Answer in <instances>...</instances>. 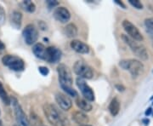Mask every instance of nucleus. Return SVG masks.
I'll return each instance as SVG.
<instances>
[{"label": "nucleus", "mask_w": 153, "mask_h": 126, "mask_svg": "<svg viewBox=\"0 0 153 126\" xmlns=\"http://www.w3.org/2000/svg\"><path fill=\"white\" fill-rule=\"evenodd\" d=\"M43 110L44 115L50 125L53 126H66L67 125V119H66L65 116L54 105L45 103L43 106Z\"/></svg>", "instance_id": "obj_1"}, {"label": "nucleus", "mask_w": 153, "mask_h": 126, "mask_svg": "<svg viewBox=\"0 0 153 126\" xmlns=\"http://www.w3.org/2000/svg\"><path fill=\"white\" fill-rule=\"evenodd\" d=\"M121 38L127 45H128V47L131 49L132 51L134 53V55H136L138 58H140L142 60H146L149 58L147 50L144 45H142L141 44H139L137 41L132 39L131 38H129L126 34H122Z\"/></svg>", "instance_id": "obj_2"}, {"label": "nucleus", "mask_w": 153, "mask_h": 126, "mask_svg": "<svg viewBox=\"0 0 153 126\" xmlns=\"http://www.w3.org/2000/svg\"><path fill=\"white\" fill-rule=\"evenodd\" d=\"M119 66L123 69L130 72L133 78H136L144 72V65L141 61L135 59H126L119 62Z\"/></svg>", "instance_id": "obj_3"}, {"label": "nucleus", "mask_w": 153, "mask_h": 126, "mask_svg": "<svg viewBox=\"0 0 153 126\" xmlns=\"http://www.w3.org/2000/svg\"><path fill=\"white\" fill-rule=\"evenodd\" d=\"M10 103L12 104L13 109H14V113H15L18 126H31L29 119L27 118V116L26 115V113H24L18 100L15 98L14 96H12L10 97Z\"/></svg>", "instance_id": "obj_4"}, {"label": "nucleus", "mask_w": 153, "mask_h": 126, "mask_svg": "<svg viewBox=\"0 0 153 126\" xmlns=\"http://www.w3.org/2000/svg\"><path fill=\"white\" fill-rule=\"evenodd\" d=\"M3 64L10 69L16 72H21L25 68V62L22 58L16 55H6L2 58Z\"/></svg>", "instance_id": "obj_5"}, {"label": "nucleus", "mask_w": 153, "mask_h": 126, "mask_svg": "<svg viewBox=\"0 0 153 126\" xmlns=\"http://www.w3.org/2000/svg\"><path fill=\"white\" fill-rule=\"evenodd\" d=\"M73 72L76 73L78 78L83 79H90L94 76L93 69L85 63L83 60H77L73 66Z\"/></svg>", "instance_id": "obj_6"}, {"label": "nucleus", "mask_w": 153, "mask_h": 126, "mask_svg": "<svg viewBox=\"0 0 153 126\" xmlns=\"http://www.w3.org/2000/svg\"><path fill=\"white\" fill-rule=\"evenodd\" d=\"M57 72H58L60 85H67V86L72 85L73 83L72 74L68 66L63 63H60L57 66Z\"/></svg>", "instance_id": "obj_7"}, {"label": "nucleus", "mask_w": 153, "mask_h": 126, "mask_svg": "<svg viewBox=\"0 0 153 126\" xmlns=\"http://www.w3.org/2000/svg\"><path fill=\"white\" fill-rule=\"evenodd\" d=\"M122 26L124 29L126 33H128V37L131 38L132 39L135 40L137 42H141L143 41V35L141 34V33L140 32V30L132 23L129 21L128 20H124L123 23H122Z\"/></svg>", "instance_id": "obj_8"}, {"label": "nucleus", "mask_w": 153, "mask_h": 126, "mask_svg": "<svg viewBox=\"0 0 153 126\" xmlns=\"http://www.w3.org/2000/svg\"><path fill=\"white\" fill-rule=\"evenodd\" d=\"M22 35L25 42L28 45H33L34 44L38 39V29L33 24H28L26 28H24Z\"/></svg>", "instance_id": "obj_9"}, {"label": "nucleus", "mask_w": 153, "mask_h": 126, "mask_svg": "<svg viewBox=\"0 0 153 126\" xmlns=\"http://www.w3.org/2000/svg\"><path fill=\"white\" fill-rule=\"evenodd\" d=\"M76 84L80 89L82 96L87 100L88 101H94V93L93 89L88 86L87 83L85 82V80L81 78H77L76 79Z\"/></svg>", "instance_id": "obj_10"}, {"label": "nucleus", "mask_w": 153, "mask_h": 126, "mask_svg": "<svg viewBox=\"0 0 153 126\" xmlns=\"http://www.w3.org/2000/svg\"><path fill=\"white\" fill-rule=\"evenodd\" d=\"M62 52L60 49L55 46H49L46 48V56L45 60L49 63H57L61 59Z\"/></svg>", "instance_id": "obj_11"}, {"label": "nucleus", "mask_w": 153, "mask_h": 126, "mask_svg": "<svg viewBox=\"0 0 153 126\" xmlns=\"http://www.w3.org/2000/svg\"><path fill=\"white\" fill-rule=\"evenodd\" d=\"M54 18L60 23H66L71 19V14L65 7H58L54 11Z\"/></svg>", "instance_id": "obj_12"}, {"label": "nucleus", "mask_w": 153, "mask_h": 126, "mask_svg": "<svg viewBox=\"0 0 153 126\" xmlns=\"http://www.w3.org/2000/svg\"><path fill=\"white\" fill-rule=\"evenodd\" d=\"M55 101L58 106L64 111H68L71 109L72 107V101L70 97L60 92L55 94Z\"/></svg>", "instance_id": "obj_13"}, {"label": "nucleus", "mask_w": 153, "mask_h": 126, "mask_svg": "<svg viewBox=\"0 0 153 126\" xmlns=\"http://www.w3.org/2000/svg\"><path fill=\"white\" fill-rule=\"evenodd\" d=\"M70 46L71 49L78 54H88L89 52V46L80 40H72Z\"/></svg>", "instance_id": "obj_14"}, {"label": "nucleus", "mask_w": 153, "mask_h": 126, "mask_svg": "<svg viewBox=\"0 0 153 126\" xmlns=\"http://www.w3.org/2000/svg\"><path fill=\"white\" fill-rule=\"evenodd\" d=\"M72 120L75 123L78 124L79 125H88L89 119L87 114H85L82 111H76L72 113L71 115Z\"/></svg>", "instance_id": "obj_15"}, {"label": "nucleus", "mask_w": 153, "mask_h": 126, "mask_svg": "<svg viewBox=\"0 0 153 126\" xmlns=\"http://www.w3.org/2000/svg\"><path fill=\"white\" fill-rule=\"evenodd\" d=\"M33 52L36 57H38L41 60H45V56H46V47L44 44L41 43H37L33 45Z\"/></svg>", "instance_id": "obj_16"}, {"label": "nucleus", "mask_w": 153, "mask_h": 126, "mask_svg": "<svg viewBox=\"0 0 153 126\" xmlns=\"http://www.w3.org/2000/svg\"><path fill=\"white\" fill-rule=\"evenodd\" d=\"M10 22L12 26L15 28H20L22 23V14L20 11L15 10L10 16Z\"/></svg>", "instance_id": "obj_17"}, {"label": "nucleus", "mask_w": 153, "mask_h": 126, "mask_svg": "<svg viewBox=\"0 0 153 126\" xmlns=\"http://www.w3.org/2000/svg\"><path fill=\"white\" fill-rule=\"evenodd\" d=\"M63 33L69 39L75 38L76 35H77V28H76L75 24L69 23V24H67L66 27L64 28Z\"/></svg>", "instance_id": "obj_18"}, {"label": "nucleus", "mask_w": 153, "mask_h": 126, "mask_svg": "<svg viewBox=\"0 0 153 126\" xmlns=\"http://www.w3.org/2000/svg\"><path fill=\"white\" fill-rule=\"evenodd\" d=\"M76 104L79 109H81L82 112H90L93 107L90 104L87 100L82 98H77L76 100Z\"/></svg>", "instance_id": "obj_19"}, {"label": "nucleus", "mask_w": 153, "mask_h": 126, "mask_svg": "<svg viewBox=\"0 0 153 126\" xmlns=\"http://www.w3.org/2000/svg\"><path fill=\"white\" fill-rule=\"evenodd\" d=\"M119 111H120V101H118V99L117 97H115L110 102L109 112L111 115L115 117L118 114Z\"/></svg>", "instance_id": "obj_20"}, {"label": "nucleus", "mask_w": 153, "mask_h": 126, "mask_svg": "<svg viewBox=\"0 0 153 126\" xmlns=\"http://www.w3.org/2000/svg\"><path fill=\"white\" fill-rule=\"evenodd\" d=\"M20 6L22 7V10H24L28 13H33L34 11L36 10V5L34 4V3H33L30 0L23 1L20 4Z\"/></svg>", "instance_id": "obj_21"}, {"label": "nucleus", "mask_w": 153, "mask_h": 126, "mask_svg": "<svg viewBox=\"0 0 153 126\" xmlns=\"http://www.w3.org/2000/svg\"><path fill=\"white\" fill-rule=\"evenodd\" d=\"M29 122H30V125L31 126H44L42 119L33 112L31 113Z\"/></svg>", "instance_id": "obj_22"}, {"label": "nucleus", "mask_w": 153, "mask_h": 126, "mask_svg": "<svg viewBox=\"0 0 153 126\" xmlns=\"http://www.w3.org/2000/svg\"><path fill=\"white\" fill-rule=\"evenodd\" d=\"M0 98L3 101V102L7 106L10 104V97L8 95V94L5 91V89H4V88L1 82H0Z\"/></svg>", "instance_id": "obj_23"}, {"label": "nucleus", "mask_w": 153, "mask_h": 126, "mask_svg": "<svg viewBox=\"0 0 153 126\" xmlns=\"http://www.w3.org/2000/svg\"><path fill=\"white\" fill-rule=\"evenodd\" d=\"M62 89L66 92L68 95L72 96V97H76L77 96V92L74 89H72L71 86H67V85H60Z\"/></svg>", "instance_id": "obj_24"}, {"label": "nucleus", "mask_w": 153, "mask_h": 126, "mask_svg": "<svg viewBox=\"0 0 153 126\" xmlns=\"http://www.w3.org/2000/svg\"><path fill=\"white\" fill-rule=\"evenodd\" d=\"M145 26L148 29V31L153 34V17L145 20Z\"/></svg>", "instance_id": "obj_25"}, {"label": "nucleus", "mask_w": 153, "mask_h": 126, "mask_svg": "<svg viewBox=\"0 0 153 126\" xmlns=\"http://www.w3.org/2000/svg\"><path fill=\"white\" fill-rule=\"evenodd\" d=\"M128 1L133 7H134L137 10H142L143 9V4L139 0H128Z\"/></svg>", "instance_id": "obj_26"}, {"label": "nucleus", "mask_w": 153, "mask_h": 126, "mask_svg": "<svg viewBox=\"0 0 153 126\" xmlns=\"http://www.w3.org/2000/svg\"><path fill=\"white\" fill-rule=\"evenodd\" d=\"M5 10L3 8V6L0 5V26L3 25L5 22Z\"/></svg>", "instance_id": "obj_27"}, {"label": "nucleus", "mask_w": 153, "mask_h": 126, "mask_svg": "<svg viewBox=\"0 0 153 126\" xmlns=\"http://www.w3.org/2000/svg\"><path fill=\"white\" fill-rule=\"evenodd\" d=\"M38 71L41 73V75H43V76H47L49 73V68L46 67V66H39L38 67Z\"/></svg>", "instance_id": "obj_28"}, {"label": "nucleus", "mask_w": 153, "mask_h": 126, "mask_svg": "<svg viewBox=\"0 0 153 126\" xmlns=\"http://www.w3.org/2000/svg\"><path fill=\"white\" fill-rule=\"evenodd\" d=\"M46 3H47V4H48V6H49V9H51V8H55V6L59 5V2H58V1H56V0H48Z\"/></svg>", "instance_id": "obj_29"}, {"label": "nucleus", "mask_w": 153, "mask_h": 126, "mask_svg": "<svg viewBox=\"0 0 153 126\" xmlns=\"http://www.w3.org/2000/svg\"><path fill=\"white\" fill-rule=\"evenodd\" d=\"M115 87H116V89H117L118 91H120V92H123V91L125 90V87H124L123 85H122V84H116Z\"/></svg>", "instance_id": "obj_30"}, {"label": "nucleus", "mask_w": 153, "mask_h": 126, "mask_svg": "<svg viewBox=\"0 0 153 126\" xmlns=\"http://www.w3.org/2000/svg\"><path fill=\"white\" fill-rule=\"evenodd\" d=\"M152 107H148L147 109L146 110V112H145V115L146 117H149L150 115H152Z\"/></svg>", "instance_id": "obj_31"}, {"label": "nucleus", "mask_w": 153, "mask_h": 126, "mask_svg": "<svg viewBox=\"0 0 153 126\" xmlns=\"http://www.w3.org/2000/svg\"><path fill=\"white\" fill-rule=\"evenodd\" d=\"M114 2L117 4H118L119 6H121L122 8H123V9H126V6L125 4L123 3V2H120L119 0H114Z\"/></svg>", "instance_id": "obj_32"}, {"label": "nucleus", "mask_w": 153, "mask_h": 126, "mask_svg": "<svg viewBox=\"0 0 153 126\" xmlns=\"http://www.w3.org/2000/svg\"><path fill=\"white\" fill-rule=\"evenodd\" d=\"M142 123L145 125L146 126H147L149 124H150V119L146 118V119H142Z\"/></svg>", "instance_id": "obj_33"}, {"label": "nucleus", "mask_w": 153, "mask_h": 126, "mask_svg": "<svg viewBox=\"0 0 153 126\" xmlns=\"http://www.w3.org/2000/svg\"><path fill=\"white\" fill-rule=\"evenodd\" d=\"M5 49V45H4V44L0 40V50H3V49Z\"/></svg>", "instance_id": "obj_34"}, {"label": "nucleus", "mask_w": 153, "mask_h": 126, "mask_svg": "<svg viewBox=\"0 0 153 126\" xmlns=\"http://www.w3.org/2000/svg\"><path fill=\"white\" fill-rule=\"evenodd\" d=\"M78 126H92V125H78Z\"/></svg>", "instance_id": "obj_35"}, {"label": "nucleus", "mask_w": 153, "mask_h": 126, "mask_svg": "<svg viewBox=\"0 0 153 126\" xmlns=\"http://www.w3.org/2000/svg\"><path fill=\"white\" fill-rule=\"evenodd\" d=\"M0 126H3V125H2V123L0 122Z\"/></svg>", "instance_id": "obj_36"}, {"label": "nucleus", "mask_w": 153, "mask_h": 126, "mask_svg": "<svg viewBox=\"0 0 153 126\" xmlns=\"http://www.w3.org/2000/svg\"><path fill=\"white\" fill-rule=\"evenodd\" d=\"M152 105H153V100H152Z\"/></svg>", "instance_id": "obj_37"}, {"label": "nucleus", "mask_w": 153, "mask_h": 126, "mask_svg": "<svg viewBox=\"0 0 153 126\" xmlns=\"http://www.w3.org/2000/svg\"><path fill=\"white\" fill-rule=\"evenodd\" d=\"M13 126H18V125H13Z\"/></svg>", "instance_id": "obj_38"}, {"label": "nucleus", "mask_w": 153, "mask_h": 126, "mask_svg": "<svg viewBox=\"0 0 153 126\" xmlns=\"http://www.w3.org/2000/svg\"><path fill=\"white\" fill-rule=\"evenodd\" d=\"M152 115H153V111H152Z\"/></svg>", "instance_id": "obj_39"}, {"label": "nucleus", "mask_w": 153, "mask_h": 126, "mask_svg": "<svg viewBox=\"0 0 153 126\" xmlns=\"http://www.w3.org/2000/svg\"><path fill=\"white\" fill-rule=\"evenodd\" d=\"M152 72H153V71H152Z\"/></svg>", "instance_id": "obj_40"}]
</instances>
